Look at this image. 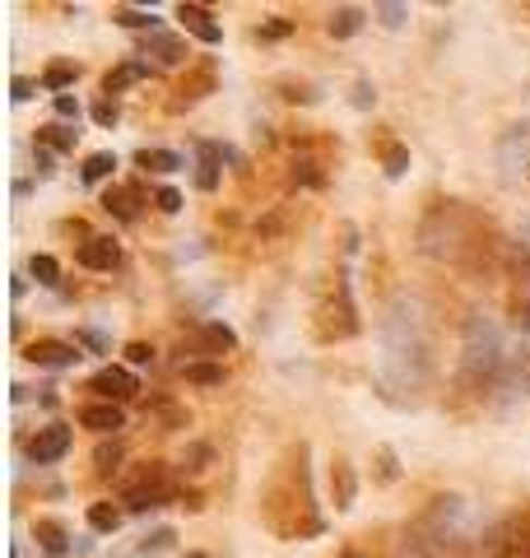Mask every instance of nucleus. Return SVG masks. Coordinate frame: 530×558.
Wrapping results in <instances>:
<instances>
[{
  "instance_id": "obj_22",
  "label": "nucleus",
  "mask_w": 530,
  "mask_h": 558,
  "mask_svg": "<svg viewBox=\"0 0 530 558\" xmlns=\"http://www.w3.org/2000/svg\"><path fill=\"white\" fill-rule=\"evenodd\" d=\"M353 498H359V475H353V465L345 457H335L330 461V502H335V512H349Z\"/></svg>"
},
{
  "instance_id": "obj_10",
  "label": "nucleus",
  "mask_w": 530,
  "mask_h": 558,
  "mask_svg": "<svg viewBox=\"0 0 530 558\" xmlns=\"http://www.w3.org/2000/svg\"><path fill=\"white\" fill-rule=\"evenodd\" d=\"M484 558H530V508L507 512L484 535Z\"/></svg>"
},
{
  "instance_id": "obj_41",
  "label": "nucleus",
  "mask_w": 530,
  "mask_h": 558,
  "mask_svg": "<svg viewBox=\"0 0 530 558\" xmlns=\"http://www.w3.org/2000/svg\"><path fill=\"white\" fill-rule=\"evenodd\" d=\"M507 387H517L521 396H530V354H521V359L507 368Z\"/></svg>"
},
{
  "instance_id": "obj_25",
  "label": "nucleus",
  "mask_w": 530,
  "mask_h": 558,
  "mask_svg": "<svg viewBox=\"0 0 530 558\" xmlns=\"http://www.w3.org/2000/svg\"><path fill=\"white\" fill-rule=\"evenodd\" d=\"M368 24V10L363 5H335L330 10V20H326V33L335 43H345V38H353V33H359Z\"/></svg>"
},
{
  "instance_id": "obj_24",
  "label": "nucleus",
  "mask_w": 530,
  "mask_h": 558,
  "mask_svg": "<svg viewBox=\"0 0 530 558\" xmlns=\"http://www.w3.org/2000/svg\"><path fill=\"white\" fill-rule=\"evenodd\" d=\"M75 140H80L75 126H65V121H47V126H38V135H33V145L47 149V154H70L75 149Z\"/></svg>"
},
{
  "instance_id": "obj_7",
  "label": "nucleus",
  "mask_w": 530,
  "mask_h": 558,
  "mask_svg": "<svg viewBox=\"0 0 530 558\" xmlns=\"http://www.w3.org/2000/svg\"><path fill=\"white\" fill-rule=\"evenodd\" d=\"M238 349V336L228 322H201L191 326L182 340H177V354H182V363H219L224 354H233Z\"/></svg>"
},
{
  "instance_id": "obj_42",
  "label": "nucleus",
  "mask_w": 530,
  "mask_h": 558,
  "mask_svg": "<svg viewBox=\"0 0 530 558\" xmlns=\"http://www.w3.org/2000/svg\"><path fill=\"white\" fill-rule=\"evenodd\" d=\"M38 89H43V80H28V75H14V80H10V98H14V102H28Z\"/></svg>"
},
{
  "instance_id": "obj_37",
  "label": "nucleus",
  "mask_w": 530,
  "mask_h": 558,
  "mask_svg": "<svg viewBox=\"0 0 530 558\" xmlns=\"http://www.w3.org/2000/svg\"><path fill=\"white\" fill-rule=\"evenodd\" d=\"M117 465H121V442H98L94 447V475H117Z\"/></svg>"
},
{
  "instance_id": "obj_32",
  "label": "nucleus",
  "mask_w": 530,
  "mask_h": 558,
  "mask_svg": "<svg viewBox=\"0 0 530 558\" xmlns=\"http://www.w3.org/2000/svg\"><path fill=\"white\" fill-rule=\"evenodd\" d=\"M112 24H121V28H140L145 38H149V33H158L154 10H135V5H112Z\"/></svg>"
},
{
  "instance_id": "obj_39",
  "label": "nucleus",
  "mask_w": 530,
  "mask_h": 558,
  "mask_svg": "<svg viewBox=\"0 0 530 558\" xmlns=\"http://www.w3.org/2000/svg\"><path fill=\"white\" fill-rule=\"evenodd\" d=\"M293 28H298L293 20H285V14H275V20H265V24H256V28H252V38H256V43H279V38H289Z\"/></svg>"
},
{
  "instance_id": "obj_51",
  "label": "nucleus",
  "mask_w": 530,
  "mask_h": 558,
  "mask_svg": "<svg viewBox=\"0 0 530 558\" xmlns=\"http://www.w3.org/2000/svg\"><path fill=\"white\" fill-rule=\"evenodd\" d=\"M526 178H530V159H526Z\"/></svg>"
},
{
  "instance_id": "obj_49",
  "label": "nucleus",
  "mask_w": 530,
  "mask_h": 558,
  "mask_svg": "<svg viewBox=\"0 0 530 558\" xmlns=\"http://www.w3.org/2000/svg\"><path fill=\"white\" fill-rule=\"evenodd\" d=\"M335 558H363V554H359V549H349V545H345V549H340V554H335Z\"/></svg>"
},
{
  "instance_id": "obj_14",
  "label": "nucleus",
  "mask_w": 530,
  "mask_h": 558,
  "mask_svg": "<svg viewBox=\"0 0 530 558\" xmlns=\"http://www.w3.org/2000/svg\"><path fill=\"white\" fill-rule=\"evenodd\" d=\"M368 149H373V159L382 163L386 178H405V168H410V145H405L396 131L377 126L373 135H368Z\"/></svg>"
},
{
  "instance_id": "obj_18",
  "label": "nucleus",
  "mask_w": 530,
  "mask_h": 558,
  "mask_svg": "<svg viewBox=\"0 0 530 558\" xmlns=\"http://www.w3.org/2000/svg\"><path fill=\"white\" fill-rule=\"evenodd\" d=\"M177 20H182V28H186L196 43H205V47H215V43L224 38V24L215 20V10H209V5H196V0L177 5Z\"/></svg>"
},
{
  "instance_id": "obj_2",
  "label": "nucleus",
  "mask_w": 530,
  "mask_h": 558,
  "mask_svg": "<svg viewBox=\"0 0 530 558\" xmlns=\"http://www.w3.org/2000/svg\"><path fill=\"white\" fill-rule=\"evenodd\" d=\"M261 526L285 545H303V539L326 535V517L316 502V484H312V447L308 442H289L275 457L270 475L261 484Z\"/></svg>"
},
{
  "instance_id": "obj_33",
  "label": "nucleus",
  "mask_w": 530,
  "mask_h": 558,
  "mask_svg": "<svg viewBox=\"0 0 530 558\" xmlns=\"http://www.w3.org/2000/svg\"><path fill=\"white\" fill-rule=\"evenodd\" d=\"M186 387H224V363H182Z\"/></svg>"
},
{
  "instance_id": "obj_47",
  "label": "nucleus",
  "mask_w": 530,
  "mask_h": 558,
  "mask_svg": "<svg viewBox=\"0 0 530 558\" xmlns=\"http://www.w3.org/2000/svg\"><path fill=\"white\" fill-rule=\"evenodd\" d=\"M51 108H57V117H65V121H75L80 117V102L70 98V94H61V98H51Z\"/></svg>"
},
{
  "instance_id": "obj_45",
  "label": "nucleus",
  "mask_w": 530,
  "mask_h": 558,
  "mask_svg": "<svg viewBox=\"0 0 530 558\" xmlns=\"http://www.w3.org/2000/svg\"><path fill=\"white\" fill-rule=\"evenodd\" d=\"M75 344L94 349V354H108V336H98V330H75Z\"/></svg>"
},
{
  "instance_id": "obj_26",
  "label": "nucleus",
  "mask_w": 530,
  "mask_h": 558,
  "mask_svg": "<svg viewBox=\"0 0 530 558\" xmlns=\"http://www.w3.org/2000/svg\"><path fill=\"white\" fill-rule=\"evenodd\" d=\"M135 168H145V172H177V168H186V163H182V154H177V149L145 145V149H135Z\"/></svg>"
},
{
  "instance_id": "obj_28",
  "label": "nucleus",
  "mask_w": 530,
  "mask_h": 558,
  "mask_svg": "<svg viewBox=\"0 0 530 558\" xmlns=\"http://www.w3.org/2000/svg\"><path fill=\"white\" fill-rule=\"evenodd\" d=\"M149 414H154L164 428H186V424H191V414H186L182 405H177V400H168V396H149L145 418H149Z\"/></svg>"
},
{
  "instance_id": "obj_1",
  "label": "nucleus",
  "mask_w": 530,
  "mask_h": 558,
  "mask_svg": "<svg viewBox=\"0 0 530 558\" xmlns=\"http://www.w3.org/2000/svg\"><path fill=\"white\" fill-rule=\"evenodd\" d=\"M507 247L511 242L498 233V223L470 201L442 196L419 215V252L456 275H470V279L503 275Z\"/></svg>"
},
{
  "instance_id": "obj_48",
  "label": "nucleus",
  "mask_w": 530,
  "mask_h": 558,
  "mask_svg": "<svg viewBox=\"0 0 530 558\" xmlns=\"http://www.w3.org/2000/svg\"><path fill=\"white\" fill-rule=\"evenodd\" d=\"M33 163H38V172L47 178V172H51V154H47V149H38V145H33Z\"/></svg>"
},
{
  "instance_id": "obj_16",
  "label": "nucleus",
  "mask_w": 530,
  "mask_h": 558,
  "mask_svg": "<svg viewBox=\"0 0 530 558\" xmlns=\"http://www.w3.org/2000/svg\"><path fill=\"white\" fill-rule=\"evenodd\" d=\"M70 442H75V438H70L65 424H43V428L28 438V457L38 461V465H57L65 451H70Z\"/></svg>"
},
{
  "instance_id": "obj_27",
  "label": "nucleus",
  "mask_w": 530,
  "mask_h": 558,
  "mask_svg": "<svg viewBox=\"0 0 530 558\" xmlns=\"http://www.w3.org/2000/svg\"><path fill=\"white\" fill-rule=\"evenodd\" d=\"M121 521H127V508H117V502H88V526L98 535H117Z\"/></svg>"
},
{
  "instance_id": "obj_50",
  "label": "nucleus",
  "mask_w": 530,
  "mask_h": 558,
  "mask_svg": "<svg viewBox=\"0 0 530 558\" xmlns=\"http://www.w3.org/2000/svg\"><path fill=\"white\" fill-rule=\"evenodd\" d=\"M186 558H209V554H186Z\"/></svg>"
},
{
  "instance_id": "obj_40",
  "label": "nucleus",
  "mask_w": 530,
  "mask_h": 558,
  "mask_svg": "<svg viewBox=\"0 0 530 558\" xmlns=\"http://www.w3.org/2000/svg\"><path fill=\"white\" fill-rule=\"evenodd\" d=\"M88 117H94V121H98V126H103V131H112V126H117V121H121V102H117V98H98V102H94V108H88Z\"/></svg>"
},
{
  "instance_id": "obj_31",
  "label": "nucleus",
  "mask_w": 530,
  "mask_h": 558,
  "mask_svg": "<svg viewBox=\"0 0 530 558\" xmlns=\"http://www.w3.org/2000/svg\"><path fill=\"white\" fill-rule=\"evenodd\" d=\"M28 275L38 279L43 289H57V284H61V260L51 256V252H33V256H28Z\"/></svg>"
},
{
  "instance_id": "obj_30",
  "label": "nucleus",
  "mask_w": 530,
  "mask_h": 558,
  "mask_svg": "<svg viewBox=\"0 0 530 558\" xmlns=\"http://www.w3.org/2000/svg\"><path fill=\"white\" fill-rule=\"evenodd\" d=\"M75 80H80V65H75V61H51V65L43 70V89H47V94H57V98H61Z\"/></svg>"
},
{
  "instance_id": "obj_15",
  "label": "nucleus",
  "mask_w": 530,
  "mask_h": 558,
  "mask_svg": "<svg viewBox=\"0 0 530 558\" xmlns=\"http://www.w3.org/2000/svg\"><path fill=\"white\" fill-rule=\"evenodd\" d=\"M75 260L84 270H94V275H112L121 266V242L112 233H94V238H84L75 247Z\"/></svg>"
},
{
  "instance_id": "obj_11",
  "label": "nucleus",
  "mask_w": 530,
  "mask_h": 558,
  "mask_svg": "<svg viewBox=\"0 0 530 558\" xmlns=\"http://www.w3.org/2000/svg\"><path fill=\"white\" fill-rule=\"evenodd\" d=\"M98 400H108V405H127V400L140 396V377L131 368H121V363H108V368H98L94 377H88V387Z\"/></svg>"
},
{
  "instance_id": "obj_6",
  "label": "nucleus",
  "mask_w": 530,
  "mask_h": 558,
  "mask_svg": "<svg viewBox=\"0 0 530 558\" xmlns=\"http://www.w3.org/2000/svg\"><path fill=\"white\" fill-rule=\"evenodd\" d=\"M177 498H182V484H177L168 461H140L131 475H121V508L127 512H154Z\"/></svg>"
},
{
  "instance_id": "obj_12",
  "label": "nucleus",
  "mask_w": 530,
  "mask_h": 558,
  "mask_svg": "<svg viewBox=\"0 0 530 558\" xmlns=\"http://www.w3.org/2000/svg\"><path fill=\"white\" fill-rule=\"evenodd\" d=\"M24 359L33 363V368H75V363L84 359L80 354V344L75 340H57V336H38V340H28L24 344Z\"/></svg>"
},
{
  "instance_id": "obj_36",
  "label": "nucleus",
  "mask_w": 530,
  "mask_h": 558,
  "mask_svg": "<svg viewBox=\"0 0 530 558\" xmlns=\"http://www.w3.org/2000/svg\"><path fill=\"white\" fill-rule=\"evenodd\" d=\"M270 89L285 102H303V108H308V102H316V84H308V80H275Z\"/></svg>"
},
{
  "instance_id": "obj_46",
  "label": "nucleus",
  "mask_w": 530,
  "mask_h": 558,
  "mask_svg": "<svg viewBox=\"0 0 530 558\" xmlns=\"http://www.w3.org/2000/svg\"><path fill=\"white\" fill-rule=\"evenodd\" d=\"M377 102V89L368 80H353V108H373Z\"/></svg>"
},
{
  "instance_id": "obj_43",
  "label": "nucleus",
  "mask_w": 530,
  "mask_h": 558,
  "mask_svg": "<svg viewBox=\"0 0 530 558\" xmlns=\"http://www.w3.org/2000/svg\"><path fill=\"white\" fill-rule=\"evenodd\" d=\"M154 205L164 209V215H177V209H182V191H177V186H158L154 191Z\"/></svg>"
},
{
  "instance_id": "obj_8",
  "label": "nucleus",
  "mask_w": 530,
  "mask_h": 558,
  "mask_svg": "<svg viewBox=\"0 0 530 558\" xmlns=\"http://www.w3.org/2000/svg\"><path fill=\"white\" fill-rule=\"evenodd\" d=\"M209 94H219V61L215 57H201V61H191L186 65V75L172 84V94L164 108L177 117V112H191L196 102H205Z\"/></svg>"
},
{
  "instance_id": "obj_35",
  "label": "nucleus",
  "mask_w": 530,
  "mask_h": 558,
  "mask_svg": "<svg viewBox=\"0 0 530 558\" xmlns=\"http://www.w3.org/2000/svg\"><path fill=\"white\" fill-rule=\"evenodd\" d=\"M172 539H177V535H172L168 526H158V531H149L145 539H140V545H135L127 558H158V554H168V549H172Z\"/></svg>"
},
{
  "instance_id": "obj_13",
  "label": "nucleus",
  "mask_w": 530,
  "mask_h": 558,
  "mask_svg": "<svg viewBox=\"0 0 530 558\" xmlns=\"http://www.w3.org/2000/svg\"><path fill=\"white\" fill-rule=\"evenodd\" d=\"M149 205V191H145V182H112L108 191H103V209L117 219V223H135L140 219V209Z\"/></svg>"
},
{
  "instance_id": "obj_23",
  "label": "nucleus",
  "mask_w": 530,
  "mask_h": 558,
  "mask_svg": "<svg viewBox=\"0 0 530 558\" xmlns=\"http://www.w3.org/2000/svg\"><path fill=\"white\" fill-rule=\"evenodd\" d=\"M145 57H154L158 65H191V61H186V57H191L186 43L177 38V33H168V28L149 33V38H145Z\"/></svg>"
},
{
  "instance_id": "obj_3",
  "label": "nucleus",
  "mask_w": 530,
  "mask_h": 558,
  "mask_svg": "<svg viewBox=\"0 0 530 558\" xmlns=\"http://www.w3.org/2000/svg\"><path fill=\"white\" fill-rule=\"evenodd\" d=\"M433 381V340L423 326L419 307L410 299H400L386 307L382 322V387L396 400V391L419 396Z\"/></svg>"
},
{
  "instance_id": "obj_44",
  "label": "nucleus",
  "mask_w": 530,
  "mask_h": 558,
  "mask_svg": "<svg viewBox=\"0 0 530 558\" xmlns=\"http://www.w3.org/2000/svg\"><path fill=\"white\" fill-rule=\"evenodd\" d=\"M127 363H131V368H145V363H154V344L131 340V344H127Z\"/></svg>"
},
{
  "instance_id": "obj_9",
  "label": "nucleus",
  "mask_w": 530,
  "mask_h": 558,
  "mask_svg": "<svg viewBox=\"0 0 530 558\" xmlns=\"http://www.w3.org/2000/svg\"><path fill=\"white\" fill-rule=\"evenodd\" d=\"M503 279H507V317L517 330H530V247L511 242L507 260H503Z\"/></svg>"
},
{
  "instance_id": "obj_34",
  "label": "nucleus",
  "mask_w": 530,
  "mask_h": 558,
  "mask_svg": "<svg viewBox=\"0 0 530 558\" xmlns=\"http://www.w3.org/2000/svg\"><path fill=\"white\" fill-rule=\"evenodd\" d=\"M373 480L377 484H396L400 480V457H396V447H373Z\"/></svg>"
},
{
  "instance_id": "obj_4",
  "label": "nucleus",
  "mask_w": 530,
  "mask_h": 558,
  "mask_svg": "<svg viewBox=\"0 0 530 558\" xmlns=\"http://www.w3.org/2000/svg\"><path fill=\"white\" fill-rule=\"evenodd\" d=\"M498 387H507L503 336L489 317H470L466 340H461V368H456V391L470 400H489Z\"/></svg>"
},
{
  "instance_id": "obj_21",
  "label": "nucleus",
  "mask_w": 530,
  "mask_h": 558,
  "mask_svg": "<svg viewBox=\"0 0 530 558\" xmlns=\"http://www.w3.org/2000/svg\"><path fill=\"white\" fill-rule=\"evenodd\" d=\"M145 80H149V61L131 57V61H121V65H112L108 75H103V98H117V94H127L131 84H145Z\"/></svg>"
},
{
  "instance_id": "obj_5",
  "label": "nucleus",
  "mask_w": 530,
  "mask_h": 558,
  "mask_svg": "<svg viewBox=\"0 0 530 558\" xmlns=\"http://www.w3.org/2000/svg\"><path fill=\"white\" fill-rule=\"evenodd\" d=\"M359 330H363V317H359V303H353L349 275L345 270L322 275L308 312V336L316 344H345V340H359Z\"/></svg>"
},
{
  "instance_id": "obj_38",
  "label": "nucleus",
  "mask_w": 530,
  "mask_h": 558,
  "mask_svg": "<svg viewBox=\"0 0 530 558\" xmlns=\"http://www.w3.org/2000/svg\"><path fill=\"white\" fill-rule=\"evenodd\" d=\"M373 20L382 28H405V20H410V5H396V0H382V5H373Z\"/></svg>"
},
{
  "instance_id": "obj_20",
  "label": "nucleus",
  "mask_w": 530,
  "mask_h": 558,
  "mask_svg": "<svg viewBox=\"0 0 530 558\" xmlns=\"http://www.w3.org/2000/svg\"><path fill=\"white\" fill-rule=\"evenodd\" d=\"M33 539H38V549L47 558H65L70 549H75V539H70V531H65V521H57V517H38V521H33Z\"/></svg>"
},
{
  "instance_id": "obj_17",
  "label": "nucleus",
  "mask_w": 530,
  "mask_h": 558,
  "mask_svg": "<svg viewBox=\"0 0 530 558\" xmlns=\"http://www.w3.org/2000/svg\"><path fill=\"white\" fill-rule=\"evenodd\" d=\"M224 159H228L224 145H215V140H196V191L215 196L219 182H224Z\"/></svg>"
},
{
  "instance_id": "obj_19",
  "label": "nucleus",
  "mask_w": 530,
  "mask_h": 558,
  "mask_svg": "<svg viewBox=\"0 0 530 558\" xmlns=\"http://www.w3.org/2000/svg\"><path fill=\"white\" fill-rule=\"evenodd\" d=\"M80 428L98 433V438H117L121 428H127V405H108V400H88V405L80 410Z\"/></svg>"
},
{
  "instance_id": "obj_29",
  "label": "nucleus",
  "mask_w": 530,
  "mask_h": 558,
  "mask_svg": "<svg viewBox=\"0 0 530 558\" xmlns=\"http://www.w3.org/2000/svg\"><path fill=\"white\" fill-rule=\"evenodd\" d=\"M112 168H117V154H112V149H98V154H88V159L80 163V182L98 186V182L112 178Z\"/></svg>"
}]
</instances>
